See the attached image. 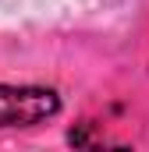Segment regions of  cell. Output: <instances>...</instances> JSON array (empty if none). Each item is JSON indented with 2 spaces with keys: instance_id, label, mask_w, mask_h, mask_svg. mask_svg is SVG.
<instances>
[{
  "instance_id": "1",
  "label": "cell",
  "mask_w": 149,
  "mask_h": 152,
  "mask_svg": "<svg viewBox=\"0 0 149 152\" xmlns=\"http://www.w3.org/2000/svg\"><path fill=\"white\" fill-rule=\"evenodd\" d=\"M60 110L57 92L50 88H14L0 85V127H29Z\"/></svg>"
},
{
  "instance_id": "2",
  "label": "cell",
  "mask_w": 149,
  "mask_h": 152,
  "mask_svg": "<svg viewBox=\"0 0 149 152\" xmlns=\"http://www.w3.org/2000/svg\"><path fill=\"white\" fill-rule=\"evenodd\" d=\"M68 142H71V145H85V142H89V131H85V127H71V131H68Z\"/></svg>"
}]
</instances>
